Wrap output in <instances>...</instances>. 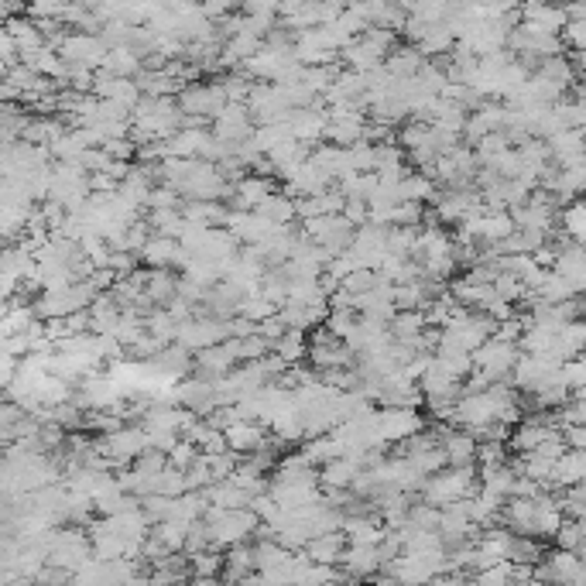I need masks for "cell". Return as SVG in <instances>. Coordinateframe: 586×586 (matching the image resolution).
<instances>
[{
  "instance_id": "6da1fadb",
  "label": "cell",
  "mask_w": 586,
  "mask_h": 586,
  "mask_svg": "<svg viewBox=\"0 0 586 586\" xmlns=\"http://www.w3.org/2000/svg\"><path fill=\"white\" fill-rule=\"evenodd\" d=\"M199 521H203L206 535H210V549H216V552L230 549V545H244L261 528V521L247 508L244 511H220V508H210V504H206V511Z\"/></svg>"
},
{
  "instance_id": "7a4b0ae2",
  "label": "cell",
  "mask_w": 586,
  "mask_h": 586,
  "mask_svg": "<svg viewBox=\"0 0 586 586\" xmlns=\"http://www.w3.org/2000/svg\"><path fill=\"white\" fill-rule=\"evenodd\" d=\"M419 494H422V504L443 511V508H449V504L467 501V497L477 494V470H473V467H467V470L446 467V470L432 473V477L422 484Z\"/></svg>"
},
{
  "instance_id": "3957f363",
  "label": "cell",
  "mask_w": 586,
  "mask_h": 586,
  "mask_svg": "<svg viewBox=\"0 0 586 586\" xmlns=\"http://www.w3.org/2000/svg\"><path fill=\"white\" fill-rule=\"evenodd\" d=\"M90 559H93V552H90V535H86V528L66 525V528H52V532H48L45 566L76 573V569L86 566Z\"/></svg>"
},
{
  "instance_id": "277c9868",
  "label": "cell",
  "mask_w": 586,
  "mask_h": 586,
  "mask_svg": "<svg viewBox=\"0 0 586 586\" xmlns=\"http://www.w3.org/2000/svg\"><path fill=\"white\" fill-rule=\"evenodd\" d=\"M96 446H100V453L107 456L110 470L114 467L127 470L134 460H138V456L148 453V436H144L141 425H120L117 432L96 439Z\"/></svg>"
},
{
  "instance_id": "5b68a950",
  "label": "cell",
  "mask_w": 586,
  "mask_h": 586,
  "mask_svg": "<svg viewBox=\"0 0 586 586\" xmlns=\"http://www.w3.org/2000/svg\"><path fill=\"white\" fill-rule=\"evenodd\" d=\"M377 443L381 446H401L425 429V419L412 408H374Z\"/></svg>"
},
{
  "instance_id": "8992f818",
  "label": "cell",
  "mask_w": 586,
  "mask_h": 586,
  "mask_svg": "<svg viewBox=\"0 0 586 586\" xmlns=\"http://www.w3.org/2000/svg\"><path fill=\"white\" fill-rule=\"evenodd\" d=\"M518 353L521 350L515 347V343L487 340V343H480V347L470 353V364H473V371H480L487 377V384H508L511 367H515Z\"/></svg>"
},
{
  "instance_id": "52a82bcc",
  "label": "cell",
  "mask_w": 586,
  "mask_h": 586,
  "mask_svg": "<svg viewBox=\"0 0 586 586\" xmlns=\"http://www.w3.org/2000/svg\"><path fill=\"white\" fill-rule=\"evenodd\" d=\"M175 107H179L182 117H196V120H213L227 107V96H223L220 83H189L182 86L179 96H175Z\"/></svg>"
},
{
  "instance_id": "ba28073f",
  "label": "cell",
  "mask_w": 586,
  "mask_h": 586,
  "mask_svg": "<svg viewBox=\"0 0 586 586\" xmlns=\"http://www.w3.org/2000/svg\"><path fill=\"white\" fill-rule=\"evenodd\" d=\"M305 357L312 360L316 374L319 371H353V364H357V357L347 350V343H340L336 336H329L323 326L309 336V350H305Z\"/></svg>"
},
{
  "instance_id": "9c48e42d",
  "label": "cell",
  "mask_w": 586,
  "mask_h": 586,
  "mask_svg": "<svg viewBox=\"0 0 586 586\" xmlns=\"http://www.w3.org/2000/svg\"><path fill=\"white\" fill-rule=\"evenodd\" d=\"M210 124H213L210 138L227 144V148H237V144H244L254 134V120H251L247 103H227V107H223Z\"/></svg>"
},
{
  "instance_id": "30bf717a",
  "label": "cell",
  "mask_w": 586,
  "mask_h": 586,
  "mask_svg": "<svg viewBox=\"0 0 586 586\" xmlns=\"http://www.w3.org/2000/svg\"><path fill=\"white\" fill-rule=\"evenodd\" d=\"M55 52H59V59L66 62V66H79V69L96 72L103 66L107 45H103L96 35H86V31H66V38H62Z\"/></svg>"
},
{
  "instance_id": "8fae6325",
  "label": "cell",
  "mask_w": 586,
  "mask_h": 586,
  "mask_svg": "<svg viewBox=\"0 0 586 586\" xmlns=\"http://www.w3.org/2000/svg\"><path fill=\"white\" fill-rule=\"evenodd\" d=\"M223 340H227V329H223L220 319H210V316H192L182 326H175V343L189 353L210 350Z\"/></svg>"
},
{
  "instance_id": "7c38bea8",
  "label": "cell",
  "mask_w": 586,
  "mask_h": 586,
  "mask_svg": "<svg viewBox=\"0 0 586 586\" xmlns=\"http://www.w3.org/2000/svg\"><path fill=\"white\" fill-rule=\"evenodd\" d=\"M336 569H343L340 576L350 583H371V576L381 573L384 563L377 556V545H347Z\"/></svg>"
},
{
  "instance_id": "4fadbf2b",
  "label": "cell",
  "mask_w": 586,
  "mask_h": 586,
  "mask_svg": "<svg viewBox=\"0 0 586 586\" xmlns=\"http://www.w3.org/2000/svg\"><path fill=\"white\" fill-rule=\"evenodd\" d=\"M175 405L186 408L196 419H206L216 408L213 381H206V377H182V381H175Z\"/></svg>"
},
{
  "instance_id": "5bb4252c",
  "label": "cell",
  "mask_w": 586,
  "mask_h": 586,
  "mask_svg": "<svg viewBox=\"0 0 586 586\" xmlns=\"http://www.w3.org/2000/svg\"><path fill=\"white\" fill-rule=\"evenodd\" d=\"M439 453H443L446 467L453 470H467L477 463V439L470 436V432L463 429H449L443 432V439H439Z\"/></svg>"
},
{
  "instance_id": "9a60e30c",
  "label": "cell",
  "mask_w": 586,
  "mask_h": 586,
  "mask_svg": "<svg viewBox=\"0 0 586 586\" xmlns=\"http://www.w3.org/2000/svg\"><path fill=\"white\" fill-rule=\"evenodd\" d=\"M275 192H278V182L275 179H261V175H244V179H240L237 186H234V196H230V210L254 213L264 203V199L275 196Z\"/></svg>"
},
{
  "instance_id": "2e32d148",
  "label": "cell",
  "mask_w": 586,
  "mask_h": 586,
  "mask_svg": "<svg viewBox=\"0 0 586 586\" xmlns=\"http://www.w3.org/2000/svg\"><path fill=\"white\" fill-rule=\"evenodd\" d=\"M223 439H227V449L234 456H254V453H261V449H268V443H271L268 429L258 425V422L230 425V429L223 432Z\"/></svg>"
},
{
  "instance_id": "e0dca14e",
  "label": "cell",
  "mask_w": 586,
  "mask_h": 586,
  "mask_svg": "<svg viewBox=\"0 0 586 586\" xmlns=\"http://www.w3.org/2000/svg\"><path fill=\"white\" fill-rule=\"evenodd\" d=\"M364 124V114H326L323 141L333 144V148H353L360 141V134H364Z\"/></svg>"
},
{
  "instance_id": "ac0fdd59",
  "label": "cell",
  "mask_w": 586,
  "mask_h": 586,
  "mask_svg": "<svg viewBox=\"0 0 586 586\" xmlns=\"http://www.w3.org/2000/svg\"><path fill=\"white\" fill-rule=\"evenodd\" d=\"M545 563L552 569V586H586V566L576 552L552 549L545 552Z\"/></svg>"
},
{
  "instance_id": "d6986e66",
  "label": "cell",
  "mask_w": 586,
  "mask_h": 586,
  "mask_svg": "<svg viewBox=\"0 0 586 586\" xmlns=\"http://www.w3.org/2000/svg\"><path fill=\"white\" fill-rule=\"evenodd\" d=\"M552 271H556V275L563 278L569 288H573V295H583V288H586V258H583V247H576V244H563V247H559Z\"/></svg>"
},
{
  "instance_id": "ffe728a7",
  "label": "cell",
  "mask_w": 586,
  "mask_h": 586,
  "mask_svg": "<svg viewBox=\"0 0 586 586\" xmlns=\"http://www.w3.org/2000/svg\"><path fill=\"white\" fill-rule=\"evenodd\" d=\"M583 477H586V453H580V449H566L556 460V467H552L549 494L566 491V487H580Z\"/></svg>"
},
{
  "instance_id": "44dd1931",
  "label": "cell",
  "mask_w": 586,
  "mask_h": 586,
  "mask_svg": "<svg viewBox=\"0 0 586 586\" xmlns=\"http://www.w3.org/2000/svg\"><path fill=\"white\" fill-rule=\"evenodd\" d=\"M360 470H364V463L350 460V456L329 460L326 467H319V491H350V484L357 480Z\"/></svg>"
},
{
  "instance_id": "7402d4cb",
  "label": "cell",
  "mask_w": 586,
  "mask_h": 586,
  "mask_svg": "<svg viewBox=\"0 0 586 586\" xmlns=\"http://www.w3.org/2000/svg\"><path fill=\"white\" fill-rule=\"evenodd\" d=\"M545 148H549V158L556 168L583 165V131L552 134V138H545Z\"/></svg>"
},
{
  "instance_id": "603a6c76",
  "label": "cell",
  "mask_w": 586,
  "mask_h": 586,
  "mask_svg": "<svg viewBox=\"0 0 586 586\" xmlns=\"http://www.w3.org/2000/svg\"><path fill=\"white\" fill-rule=\"evenodd\" d=\"M422 66H425V59L419 55V48H415V45H395L388 59H384V72H388L391 79H398V83H405V79H415Z\"/></svg>"
},
{
  "instance_id": "cb8c5ba5",
  "label": "cell",
  "mask_w": 586,
  "mask_h": 586,
  "mask_svg": "<svg viewBox=\"0 0 586 586\" xmlns=\"http://www.w3.org/2000/svg\"><path fill=\"white\" fill-rule=\"evenodd\" d=\"M343 542L347 545H377L384 539V525L377 515H360V518H343L340 528Z\"/></svg>"
},
{
  "instance_id": "d4e9b609",
  "label": "cell",
  "mask_w": 586,
  "mask_h": 586,
  "mask_svg": "<svg viewBox=\"0 0 586 586\" xmlns=\"http://www.w3.org/2000/svg\"><path fill=\"white\" fill-rule=\"evenodd\" d=\"M343 549H347L343 535H340V532H333V535H319V539H309V542H305L302 556L309 559V563H316V566H333V569H336V566H340Z\"/></svg>"
},
{
  "instance_id": "484cf974",
  "label": "cell",
  "mask_w": 586,
  "mask_h": 586,
  "mask_svg": "<svg viewBox=\"0 0 586 586\" xmlns=\"http://www.w3.org/2000/svg\"><path fill=\"white\" fill-rule=\"evenodd\" d=\"M96 72H103V76H110V79H134L141 72V55L131 52V48H110V52L103 55V66Z\"/></svg>"
},
{
  "instance_id": "4316f807",
  "label": "cell",
  "mask_w": 586,
  "mask_h": 586,
  "mask_svg": "<svg viewBox=\"0 0 586 586\" xmlns=\"http://www.w3.org/2000/svg\"><path fill=\"white\" fill-rule=\"evenodd\" d=\"M254 573V556H251V545H230V549H223V580L227 583H244L247 576Z\"/></svg>"
},
{
  "instance_id": "83f0119b",
  "label": "cell",
  "mask_w": 586,
  "mask_h": 586,
  "mask_svg": "<svg viewBox=\"0 0 586 586\" xmlns=\"http://www.w3.org/2000/svg\"><path fill=\"white\" fill-rule=\"evenodd\" d=\"M556 223H559V234L566 237V244L583 247V240H586V206H583V199H573L569 206H563L559 216H556Z\"/></svg>"
},
{
  "instance_id": "f1b7e54d",
  "label": "cell",
  "mask_w": 586,
  "mask_h": 586,
  "mask_svg": "<svg viewBox=\"0 0 586 586\" xmlns=\"http://www.w3.org/2000/svg\"><path fill=\"white\" fill-rule=\"evenodd\" d=\"M254 213L264 216V220H268L271 227H292V220H295V199L285 196V192L278 189L275 196L264 199V203Z\"/></svg>"
},
{
  "instance_id": "f546056e",
  "label": "cell",
  "mask_w": 586,
  "mask_h": 586,
  "mask_svg": "<svg viewBox=\"0 0 586 586\" xmlns=\"http://www.w3.org/2000/svg\"><path fill=\"white\" fill-rule=\"evenodd\" d=\"M175 288H179V271H148L144 295L151 305H168L175 299Z\"/></svg>"
},
{
  "instance_id": "4dcf8cb0",
  "label": "cell",
  "mask_w": 586,
  "mask_h": 586,
  "mask_svg": "<svg viewBox=\"0 0 586 586\" xmlns=\"http://www.w3.org/2000/svg\"><path fill=\"white\" fill-rule=\"evenodd\" d=\"M144 223H148V230L155 237H168V240H179L182 230H186V220H182L179 210H155L144 216Z\"/></svg>"
},
{
  "instance_id": "1f68e13d",
  "label": "cell",
  "mask_w": 586,
  "mask_h": 586,
  "mask_svg": "<svg viewBox=\"0 0 586 586\" xmlns=\"http://www.w3.org/2000/svg\"><path fill=\"white\" fill-rule=\"evenodd\" d=\"M305 350H309V336H305V333H295V329H285L282 340H278L275 347H271V353H275V357H282L288 367L302 364Z\"/></svg>"
},
{
  "instance_id": "d6a6232c",
  "label": "cell",
  "mask_w": 586,
  "mask_h": 586,
  "mask_svg": "<svg viewBox=\"0 0 586 586\" xmlns=\"http://www.w3.org/2000/svg\"><path fill=\"white\" fill-rule=\"evenodd\" d=\"M542 559H545V545L539 539H521V535L511 539V549H508L511 566H535Z\"/></svg>"
},
{
  "instance_id": "836d02e7",
  "label": "cell",
  "mask_w": 586,
  "mask_h": 586,
  "mask_svg": "<svg viewBox=\"0 0 586 586\" xmlns=\"http://www.w3.org/2000/svg\"><path fill=\"white\" fill-rule=\"evenodd\" d=\"M186 559H189V580L192 576H199V580H220L223 552L206 549V552H199V556H186Z\"/></svg>"
},
{
  "instance_id": "e575fe53",
  "label": "cell",
  "mask_w": 586,
  "mask_h": 586,
  "mask_svg": "<svg viewBox=\"0 0 586 586\" xmlns=\"http://www.w3.org/2000/svg\"><path fill=\"white\" fill-rule=\"evenodd\" d=\"M401 460H405L408 467L419 473L422 480H429L432 473L446 470V460H443V453H439V446L436 449H419V453H408V456H401Z\"/></svg>"
},
{
  "instance_id": "d590c367",
  "label": "cell",
  "mask_w": 586,
  "mask_h": 586,
  "mask_svg": "<svg viewBox=\"0 0 586 586\" xmlns=\"http://www.w3.org/2000/svg\"><path fill=\"white\" fill-rule=\"evenodd\" d=\"M237 316H240V319H247V323L258 326V323H264V319L278 316V305H271V302L258 292V295H247V299L237 305Z\"/></svg>"
},
{
  "instance_id": "8d00e7d4",
  "label": "cell",
  "mask_w": 586,
  "mask_h": 586,
  "mask_svg": "<svg viewBox=\"0 0 586 586\" xmlns=\"http://www.w3.org/2000/svg\"><path fill=\"white\" fill-rule=\"evenodd\" d=\"M583 539H586L583 521H563V525H559V532H556V549L583 556Z\"/></svg>"
},
{
  "instance_id": "74e56055",
  "label": "cell",
  "mask_w": 586,
  "mask_h": 586,
  "mask_svg": "<svg viewBox=\"0 0 586 586\" xmlns=\"http://www.w3.org/2000/svg\"><path fill=\"white\" fill-rule=\"evenodd\" d=\"M151 494H158V497H168V501H175V497H182L186 494V477H182V470H172V467H165L162 473L155 477V491Z\"/></svg>"
},
{
  "instance_id": "f35d334b",
  "label": "cell",
  "mask_w": 586,
  "mask_h": 586,
  "mask_svg": "<svg viewBox=\"0 0 586 586\" xmlns=\"http://www.w3.org/2000/svg\"><path fill=\"white\" fill-rule=\"evenodd\" d=\"M144 333L155 336V340L165 343V347H168V343H175V323L168 319L165 309H155L148 319H144Z\"/></svg>"
},
{
  "instance_id": "ab89813d",
  "label": "cell",
  "mask_w": 586,
  "mask_h": 586,
  "mask_svg": "<svg viewBox=\"0 0 586 586\" xmlns=\"http://www.w3.org/2000/svg\"><path fill=\"white\" fill-rule=\"evenodd\" d=\"M271 347H275V343H268L258 333L247 336V340H240V364H258V360L268 357Z\"/></svg>"
},
{
  "instance_id": "60d3db41",
  "label": "cell",
  "mask_w": 586,
  "mask_h": 586,
  "mask_svg": "<svg viewBox=\"0 0 586 586\" xmlns=\"http://www.w3.org/2000/svg\"><path fill=\"white\" fill-rule=\"evenodd\" d=\"M100 148H103V155H107L110 162H127V165H131L134 158H138V144H134L131 138H114V141H103Z\"/></svg>"
},
{
  "instance_id": "b9f144b4",
  "label": "cell",
  "mask_w": 586,
  "mask_h": 586,
  "mask_svg": "<svg viewBox=\"0 0 586 586\" xmlns=\"http://www.w3.org/2000/svg\"><path fill=\"white\" fill-rule=\"evenodd\" d=\"M179 206H182V196L172 186H162V182H158V186L151 189L148 213H155V210H179Z\"/></svg>"
},
{
  "instance_id": "7bdbcfd3",
  "label": "cell",
  "mask_w": 586,
  "mask_h": 586,
  "mask_svg": "<svg viewBox=\"0 0 586 586\" xmlns=\"http://www.w3.org/2000/svg\"><path fill=\"white\" fill-rule=\"evenodd\" d=\"M559 42L566 52H586V21H566L559 31Z\"/></svg>"
},
{
  "instance_id": "ee69618b",
  "label": "cell",
  "mask_w": 586,
  "mask_h": 586,
  "mask_svg": "<svg viewBox=\"0 0 586 586\" xmlns=\"http://www.w3.org/2000/svg\"><path fill=\"white\" fill-rule=\"evenodd\" d=\"M353 326H357V312H329L326 323H323L326 333H329V336H336L340 343L347 340Z\"/></svg>"
},
{
  "instance_id": "f6af8a7d",
  "label": "cell",
  "mask_w": 586,
  "mask_h": 586,
  "mask_svg": "<svg viewBox=\"0 0 586 586\" xmlns=\"http://www.w3.org/2000/svg\"><path fill=\"white\" fill-rule=\"evenodd\" d=\"M196 456H199V449L192 446V443H186V439H179V443H175V449L165 456V460H168V467H172V470H182V473H186V470L192 467V463H196Z\"/></svg>"
},
{
  "instance_id": "bcb514c9",
  "label": "cell",
  "mask_w": 586,
  "mask_h": 586,
  "mask_svg": "<svg viewBox=\"0 0 586 586\" xmlns=\"http://www.w3.org/2000/svg\"><path fill=\"white\" fill-rule=\"evenodd\" d=\"M374 285H377V275H374V271H350V275L340 282L343 292H350L353 299H357V295H364V292H371Z\"/></svg>"
},
{
  "instance_id": "7dc6e473",
  "label": "cell",
  "mask_w": 586,
  "mask_h": 586,
  "mask_svg": "<svg viewBox=\"0 0 586 586\" xmlns=\"http://www.w3.org/2000/svg\"><path fill=\"white\" fill-rule=\"evenodd\" d=\"M422 216H425L422 206L398 203L395 210H391V227H422Z\"/></svg>"
},
{
  "instance_id": "c3c4849f",
  "label": "cell",
  "mask_w": 586,
  "mask_h": 586,
  "mask_svg": "<svg viewBox=\"0 0 586 586\" xmlns=\"http://www.w3.org/2000/svg\"><path fill=\"white\" fill-rule=\"evenodd\" d=\"M340 216L350 223L353 230L364 227V223H367V203H364V199H347V203H343V210H340Z\"/></svg>"
},
{
  "instance_id": "681fc988",
  "label": "cell",
  "mask_w": 586,
  "mask_h": 586,
  "mask_svg": "<svg viewBox=\"0 0 586 586\" xmlns=\"http://www.w3.org/2000/svg\"><path fill=\"white\" fill-rule=\"evenodd\" d=\"M244 18H278V4H264V0H258V4H244Z\"/></svg>"
},
{
  "instance_id": "f907efd6",
  "label": "cell",
  "mask_w": 586,
  "mask_h": 586,
  "mask_svg": "<svg viewBox=\"0 0 586 586\" xmlns=\"http://www.w3.org/2000/svg\"><path fill=\"white\" fill-rule=\"evenodd\" d=\"M508 586H545V583H539V580H511Z\"/></svg>"
},
{
  "instance_id": "816d5d0a",
  "label": "cell",
  "mask_w": 586,
  "mask_h": 586,
  "mask_svg": "<svg viewBox=\"0 0 586 586\" xmlns=\"http://www.w3.org/2000/svg\"><path fill=\"white\" fill-rule=\"evenodd\" d=\"M223 586H237V583H223Z\"/></svg>"
},
{
  "instance_id": "f5cc1de1",
  "label": "cell",
  "mask_w": 586,
  "mask_h": 586,
  "mask_svg": "<svg viewBox=\"0 0 586 586\" xmlns=\"http://www.w3.org/2000/svg\"><path fill=\"white\" fill-rule=\"evenodd\" d=\"M179 586H186V583H179Z\"/></svg>"
}]
</instances>
